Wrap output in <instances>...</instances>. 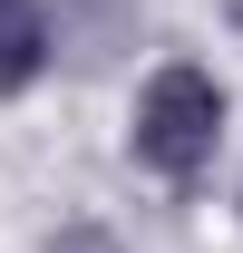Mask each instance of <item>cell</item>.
Instances as JSON below:
<instances>
[{
  "label": "cell",
  "instance_id": "cell-1",
  "mask_svg": "<svg viewBox=\"0 0 243 253\" xmlns=\"http://www.w3.org/2000/svg\"><path fill=\"white\" fill-rule=\"evenodd\" d=\"M224 78L214 68H195V59H165V68H146V88H136V107H126V156L146 166L156 185H175V195H195L214 175V156H224Z\"/></svg>",
  "mask_w": 243,
  "mask_h": 253
},
{
  "label": "cell",
  "instance_id": "cell-2",
  "mask_svg": "<svg viewBox=\"0 0 243 253\" xmlns=\"http://www.w3.org/2000/svg\"><path fill=\"white\" fill-rule=\"evenodd\" d=\"M49 68V0H0V97L39 88Z\"/></svg>",
  "mask_w": 243,
  "mask_h": 253
},
{
  "label": "cell",
  "instance_id": "cell-3",
  "mask_svg": "<svg viewBox=\"0 0 243 253\" xmlns=\"http://www.w3.org/2000/svg\"><path fill=\"white\" fill-rule=\"evenodd\" d=\"M49 253H126V244L107 234V224H59V234H49Z\"/></svg>",
  "mask_w": 243,
  "mask_h": 253
}]
</instances>
